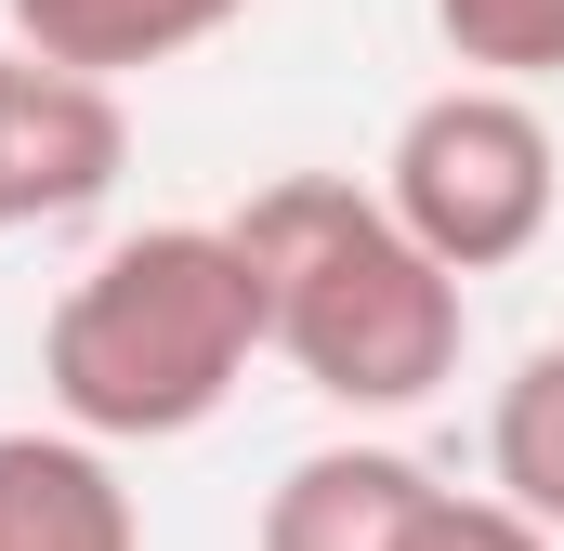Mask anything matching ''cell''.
<instances>
[{"instance_id": "1", "label": "cell", "mask_w": 564, "mask_h": 551, "mask_svg": "<svg viewBox=\"0 0 564 551\" xmlns=\"http://www.w3.org/2000/svg\"><path fill=\"white\" fill-rule=\"evenodd\" d=\"M224 224H237V250L263 276V355L302 368V395H328V408H355V420H394V408H433L459 381L473 302L381 210V184L276 171Z\"/></svg>"}, {"instance_id": "2", "label": "cell", "mask_w": 564, "mask_h": 551, "mask_svg": "<svg viewBox=\"0 0 564 551\" xmlns=\"http://www.w3.org/2000/svg\"><path fill=\"white\" fill-rule=\"evenodd\" d=\"M250 355H263V276L237 250V224H144L119 250H93L40 328L53 420L93 446H171L224 420Z\"/></svg>"}, {"instance_id": "3", "label": "cell", "mask_w": 564, "mask_h": 551, "mask_svg": "<svg viewBox=\"0 0 564 551\" xmlns=\"http://www.w3.org/2000/svg\"><path fill=\"white\" fill-rule=\"evenodd\" d=\"M381 210L421 237L446 276H499L552 237L564 210V144L525 93L499 79H446L394 119V158H381Z\"/></svg>"}, {"instance_id": "4", "label": "cell", "mask_w": 564, "mask_h": 551, "mask_svg": "<svg viewBox=\"0 0 564 551\" xmlns=\"http://www.w3.org/2000/svg\"><path fill=\"white\" fill-rule=\"evenodd\" d=\"M119 158H132V119L106 79H66L40 53L0 40V224H79L119 197Z\"/></svg>"}, {"instance_id": "5", "label": "cell", "mask_w": 564, "mask_h": 551, "mask_svg": "<svg viewBox=\"0 0 564 551\" xmlns=\"http://www.w3.org/2000/svg\"><path fill=\"white\" fill-rule=\"evenodd\" d=\"M446 512V486H433L408 446H315V460H289L276 499H263V551H421V526Z\"/></svg>"}, {"instance_id": "6", "label": "cell", "mask_w": 564, "mask_h": 551, "mask_svg": "<svg viewBox=\"0 0 564 551\" xmlns=\"http://www.w3.org/2000/svg\"><path fill=\"white\" fill-rule=\"evenodd\" d=\"M0 551H144V512L93 433H0Z\"/></svg>"}, {"instance_id": "7", "label": "cell", "mask_w": 564, "mask_h": 551, "mask_svg": "<svg viewBox=\"0 0 564 551\" xmlns=\"http://www.w3.org/2000/svg\"><path fill=\"white\" fill-rule=\"evenodd\" d=\"M250 0H0V26H13V53H40V66H66V79H144V66H171V53H197V40H224Z\"/></svg>"}, {"instance_id": "8", "label": "cell", "mask_w": 564, "mask_h": 551, "mask_svg": "<svg viewBox=\"0 0 564 551\" xmlns=\"http://www.w3.org/2000/svg\"><path fill=\"white\" fill-rule=\"evenodd\" d=\"M486 499H512L539 539H564V342H539L486 408Z\"/></svg>"}, {"instance_id": "9", "label": "cell", "mask_w": 564, "mask_h": 551, "mask_svg": "<svg viewBox=\"0 0 564 551\" xmlns=\"http://www.w3.org/2000/svg\"><path fill=\"white\" fill-rule=\"evenodd\" d=\"M433 40H446L473 79H499V93L564 79V0H433Z\"/></svg>"}, {"instance_id": "10", "label": "cell", "mask_w": 564, "mask_h": 551, "mask_svg": "<svg viewBox=\"0 0 564 551\" xmlns=\"http://www.w3.org/2000/svg\"><path fill=\"white\" fill-rule=\"evenodd\" d=\"M421 551H552V539H539L512 499H459V486H446V512L421 526Z\"/></svg>"}, {"instance_id": "11", "label": "cell", "mask_w": 564, "mask_h": 551, "mask_svg": "<svg viewBox=\"0 0 564 551\" xmlns=\"http://www.w3.org/2000/svg\"><path fill=\"white\" fill-rule=\"evenodd\" d=\"M0 237H13V224H0Z\"/></svg>"}]
</instances>
